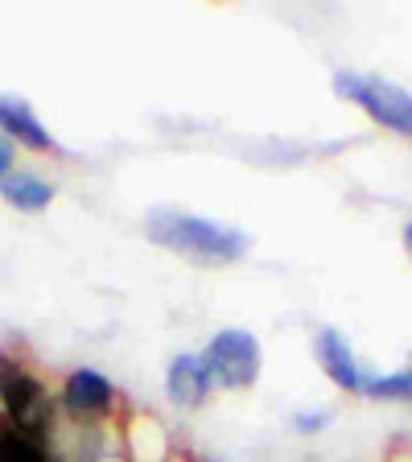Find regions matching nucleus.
I'll list each match as a JSON object with an SVG mask.
<instances>
[{
	"instance_id": "obj_14",
	"label": "nucleus",
	"mask_w": 412,
	"mask_h": 462,
	"mask_svg": "<svg viewBox=\"0 0 412 462\" xmlns=\"http://www.w3.org/2000/svg\"><path fill=\"white\" fill-rule=\"evenodd\" d=\"M190 462H215V458H190Z\"/></svg>"
},
{
	"instance_id": "obj_10",
	"label": "nucleus",
	"mask_w": 412,
	"mask_h": 462,
	"mask_svg": "<svg viewBox=\"0 0 412 462\" xmlns=\"http://www.w3.org/2000/svg\"><path fill=\"white\" fill-rule=\"evenodd\" d=\"M0 462H50L46 450H41L33 438L17 433L9 421L0 425Z\"/></svg>"
},
{
	"instance_id": "obj_11",
	"label": "nucleus",
	"mask_w": 412,
	"mask_h": 462,
	"mask_svg": "<svg viewBox=\"0 0 412 462\" xmlns=\"http://www.w3.org/2000/svg\"><path fill=\"white\" fill-rule=\"evenodd\" d=\"M367 393L380 396V401H412V367L408 372H396V375H384V380H371Z\"/></svg>"
},
{
	"instance_id": "obj_1",
	"label": "nucleus",
	"mask_w": 412,
	"mask_h": 462,
	"mask_svg": "<svg viewBox=\"0 0 412 462\" xmlns=\"http://www.w3.org/2000/svg\"><path fill=\"white\" fill-rule=\"evenodd\" d=\"M144 231H149L153 244L194 260H240L252 244L248 231L227 227V223H215V219H198V215H182L173 207H161V211L149 215Z\"/></svg>"
},
{
	"instance_id": "obj_2",
	"label": "nucleus",
	"mask_w": 412,
	"mask_h": 462,
	"mask_svg": "<svg viewBox=\"0 0 412 462\" xmlns=\"http://www.w3.org/2000/svg\"><path fill=\"white\" fill-rule=\"evenodd\" d=\"M0 404H5V417L13 430L33 438V442L54 430V404H50L46 388L13 364H0Z\"/></svg>"
},
{
	"instance_id": "obj_6",
	"label": "nucleus",
	"mask_w": 412,
	"mask_h": 462,
	"mask_svg": "<svg viewBox=\"0 0 412 462\" xmlns=\"http://www.w3.org/2000/svg\"><path fill=\"white\" fill-rule=\"evenodd\" d=\"M0 128L9 136H17L21 144H29V149H38V153L54 149V141H50V133L41 128L38 116H33V107L17 96H0Z\"/></svg>"
},
{
	"instance_id": "obj_3",
	"label": "nucleus",
	"mask_w": 412,
	"mask_h": 462,
	"mask_svg": "<svg viewBox=\"0 0 412 462\" xmlns=\"http://www.w3.org/2000/svg\"><path fill=\"white\" fill-rule=\"evenodd\" d=\"M334 91L351 104H359L371 120L400 136H412V96L404 87L384 83V79H363V75H334Z\"/></svg>"
},
{
	"instance_id": "obj_15",
	"label": "nucleus",
	"mask_w": 412,
	"mask_h": 462,
	"mask_svg": "<svg viewBox=\"0 0 412 462\" xmlns=\"http://www.w3.org/2000/svg\"><path fill=\"white\" fill-rule=\"evenodd\" d=\"M0 425H5V421H0Z\"/></svg>"
},
{
	"instance_id": "obj_4",
	"label": "nucleus",
	"mask_w": 412,
	"mask_h": 462,
	"mask_svg": "<svg viewBox=\"0 0 412 462\" xmlns=\"http://www.w3.org/2000/svg\"><path fill=\"white\" fill-rule=\"evenodd\" d=\"M206 372H211V384L223 388H248L256 384L260 375V343L248 330H219L202 356Z\"/></svg>"
},
{
	"instance_id": "obj_7",
	"label": "nucleus",
	"mask_w": 412,
	"mask_h": 462,
	"mask_svg": "<svg viewBox=\"0 0 412 462\" xmlns=\"http://www.w3.org/2000/svg\"><path fill=\"white\" fill-rule=\"evenodd\" d=\"M165 388H169V396L178 404L194 409V404H202L206 388H211V372H206V364H202L198 356H178L169 364V380H165Z\"/></svg>"
},
{
	"instance_id": "obj_5",
	"label": "nucleus",
	"mask_w": 412,
	"mask_h": 462,
	"mask_svg": "<svg viewBox=\"0 0 412 462\" xmlns=\"http://www.w3.org/2000/svg\"><path fill=\"white\" fill-rule=\"evenodd\" d=\"M62 401H67V409L75 417H99L112 409V384L91 367H78V372H70Z\"/></svg>"
},
{
	"instance_id": "obj_12",
	"label": "nucleus",
	"mask_w": 412,
	"mask_h": 462,
	"mask_svg": "<svg viewBox=\"0 0 412 462\" xmlns=\"http://www.w3.org/2000/svg\"><path fill=\"white\" fill-rule=\"evenodd\" d=\"M13 170V149L5 141H0V178H5V173Z\"/></svg>"
},
{
	"instance_id": "obj_8",
	"label": "nucleus",
	"mask_w": 412,
	"mask_h": 462,
	"mask_svg": "<svg viewBox=\"0 0 412 462\" xmlns=\"http://www.w3.org/2000/svg\"><path fill=\"white\" fill-rule=\"evenodd\" d=\"M317 359H322V367L330 372V380H334L338 388H346V393L363 388L355 356H351V346H346V338L338 335V330H322V335H317Z\"/></svg>"
},
{
	"instance_id": "obj_13",
	"label": "nucleus",
	"mask_w": 412,
	"mask_h": 462,
	"mask_svg": "<svg viewBox=\"0 0 412 462\" xmlns=\"http://www.w3.org/2000/svg\"><path fill=\"white\" fill-rule=\"evenodd\" d=\"M404 244H408V252H412V223L404 227Z\"/></svg>"
},
{
	"instance_id": "obj_9",
	"label": "nucleus",
	"mask_w": 412,
	"mask_h": 462,
	"mask_svg": "<svg viewBox=\"0 0 412 462\" xmlns=\"http://www.w3.org/2000/svg\"><path fill=\"white\" fill-rule=\"evenodd\" d=\"M0 194H5L13 207H21V211H41V207H50V199H54V186L33 178V173H5V178H0Z\"/></svg>"
}]
</instances>
